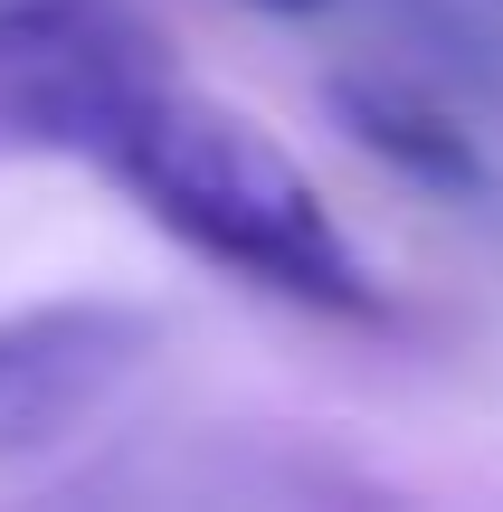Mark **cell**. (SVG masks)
<instances>
[{
	"mask_svg": "<svg viewBox=\"0 0 503 512\" xmlns=\"http://www.w3.org/2000/svg\"><path fill=\"white\" fill-rule=\"evenodd\" d=\"M95 162H105L190 256H209V266L247 275V285L285 294V304H304V313H352V323L380 313V285L352 256L342 219L323 209L314 171H304L257 114H238V105H219V95L162 76V86L114 124V143L95 152Z\"/></svg>",
	"mask_w": 503,
	"mask_h": 512,
	"instance_id": "6da1fadb",
	"label": "cell"
},
{
	"mask_svg": "<svg viewBox=\"0 0 503 512\" xmlns=\"http://www.w3.org/2000/svg\"><path fill=\"white\" fill-rule=\"evenodd\" d=\"M171 76V38L133 0H0V162H95Z\"/></svg>",
	"mask_w": 503,
	"mask_h": 512,
	"instance_id": "7a4b0ae2",
	"label": "cell"
},
{
	"mask_svg": "<svg viewBox=\"0 0 503 512\" xmlns=\"http://www.w3.org/2000/svg\"><path fill=\"white\" fill-rule=\"evenodd\" d=\"M143 342L152 323L114 304H48L0 323V456H29V446H57L67 427H86L143 361Z\"/></svg>",
	"mask_w": 503,
	"mask_h": 512,
	"instance_id": "3957f363",
	"label": "cell"
},
{
	"mask_svg": "<svg viewBox=\"0 0 503 512\" xmlns=\"http://www.w3.org/2000/svg\"><path fill=\"white\" fill-rule=\"evenodd\" d=\"M333 114L352 124L361 152H380V162L409 171V181L456 190V200L485 190V152H475V133L456 124L447 105H428L418 86H390V76H342V86H333Z\"/></svg>",
	"mask_w": 503,
	"mask_h": 512,
	"instance_id": "277c9868",
	"label": "cell"
},
{
	"mask_svg": "<svg viewBox=\"0 0 503 512\" xmlns=\"http://www.w3.org/2000/svg\"><path fill=\"white\" fill-rule=\"evenodd\" d=\"M247 10H276V19H314L323 0H247Z\"/></svg>",
	"mask_w": 503,
	"mask_h": 512,
	"instance_id": "5b68a950",
	"label": "cell"
}]
</instances>
